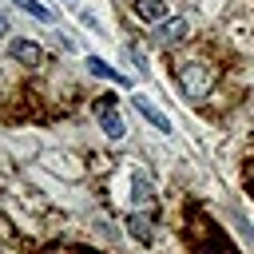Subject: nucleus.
Returning a JSON list of instances; mask_svg holds the SVG:
<instances>
[{"label": "nucleus", "instance_id": "nucleus-7", "mask_svg": "<svg viewBox=\"0 0 254 254\" xmlns=\"http://www.w3.org/2000/svg\"><path fill=\"white\" fill-rule=\"evenodd\" d=\"M12 56H16L20 64H40V60H44L40 44H32V40H16V44H12Z\"/></svg>", "mask_w": 254, "mask_h": 254}, {"label": "nucleus", "instance_id": "nucleus-12", "mask_svg": "<svg viewBox=\"0 0 254 254\" xmlns=\"http://www.w3.org/2000/svg\"><path fill=\"white\" fill-rule=\"evenodd\" d=\"M67 254H91V250H67Z\"/></svg>", "mask_w": 254, "mask_h": 254}, {"label": "nucleus", "instance_id": "nucleus-9", "mask_svg": "<svg viewBox=\"0 0 254 254\" xmlns=\"http://www.w3.org/2000/svg\"><path fill=\"white\" fill-rule=\"evenodd\" d=\"M87 67H91V71H95V75H103V79H123V75H119V71H115V67H107V64H103V60H99V56H91V60H87Z\"/></svg>", "mask_w": 254, "mask_h": 254}, {"label": "nucleus", "instance_id": "nucleus-6", "mask_svg": "<svg viewBox=\"0 0 254 254\" xmlns=\"http://www.w3.org/2000/svg\"><path fill=\"white\" fill-rule=\"evenodd\" d=\"M99 119H103V131H107L111 139H119V135L127 131V127H123V119L115 115V107H111V99H103V103H99Z\"/></svg>", "mask_w": 254, "mask_h": 254}, {"label": "nucleus", "instance_id": "nucleus-3", "mask_svg": "<svg viewBox=\"0 0 254 254\" xmlns=\"http://www.w3.org/2000/svg\"><path fill=\"white\" fill-rule=\"evenodd\" d=\"M131 103H135V111H139L147 123H155L159 131H171V119H167L159 107H151V99H147V95H131Z\"/></svg>", "mask_w": 254, "mask_h": 254}, {"label": "nucleus", "instance_id": "nucleus-2", "mask_svg": "<svg viewBox=\"0 0 254 254\" xmlns=\"http://www.w3.org/2000/svg\"><path fill=\"white\" fill-rule=\"evenodd\" d=\"M175 79H179V87H183L187 99H206V95L214 91L218 67H210V64H202V60H183V64L175 67Z\"/></svg>", "mask_w": 254, "mask_h": 254}, {"label": "nucleus", "instance_id": "nucleus-11", "mask_svg": "<svg viewBox=\"0 0 254 254\" xmlns=\"http://www.w3.org/2000/svg\"><path fill=\"white\" fill-rule=\"evenodd\" d=\"M0 36H8V20L4 16H0Z\"/></svg>", "mask_w": 254, "mask_h": 254}, {"label": "nucleus", "instance_id": "nucleus-4", "mask_svg": "<svg viewBox=\"0 0 254 254\" xmlns=\"http://www.w3.org/2000/svg\"><path fill=\"white\" fill-rule=\"evenodd\" d=\"M183 36H187V20H183V16H175V20H163V24H159V32H155V40H159L163 48H167V44H179Z\"/></svg>", "mask_w": 254, "mask_h": 254}, {"label": "nucleus", "instance_id": "nucleus-10", "mask_svg": "<svg viewBox=\"0 0 254 254\" xmlns=\"http://www.w3.org/2000/svg\"><path fill=\"white\" fill-rule=\"evenodd\" d=\"M12 4H16V8H24V12H32L36 20H52V12H48L44 4H36V0H12Z\"/></svg>", "mask_w": 254, "mask_h": 254}, {"label": "nucleus", "instance_id": "nucleus-1", "mask_svg": "<svg viewBox=\"0 0 254 254\" xmlns=\"http://www.w3.org/2000/svg\"><path fill=\"white\" fill-rule=\"evenodd\" d=\"M183 238H187V246H190V254H238V246L198 210V206H190L187 210V222H183Z\"/></svg>", "mask_w": 254, "mask_h": 254}, {"label": "nucleus", "instance_id": "nucleus-8", "mask_svg": "<svg viewBox=\"0 0 254 254\" xmlns=\"http://www.w3.org/2000/svg\"><path fill=\"white\" fill-rule=\"evenodd\" d=\"M127 230H131L139 242H151V226H147V214H131V218H127Z\"/></svg>", "mask_w": 254, "mask_h": 254}, {"label": "nucleus", "instance_id": "nucleus-5", "mask_svg": "<svg viewBox=\"0 0 254 254\" xmlns=\"http://www.w3.org/2000/svg\"><path fill=\"white\" fill-rule=\"evenodd\" d=\"M135 16L147 24H159L167 16V0H135Z\"/></svg>", "mask_w": 254, "mask_h": 254}]
</instances>
